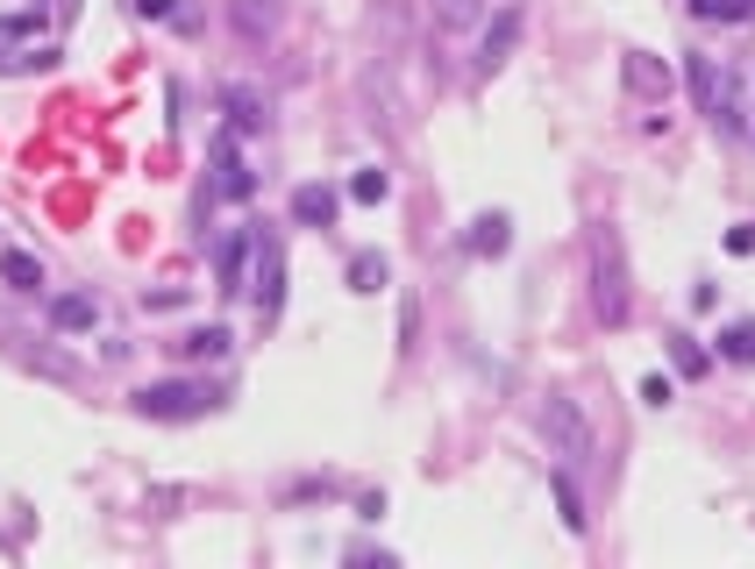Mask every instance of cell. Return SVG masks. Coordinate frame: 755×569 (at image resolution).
I'll return each mask as SVG.
<instances>
[{
	"mask_svg": "<svg viewBox=\"0 0 755 569\" xmlns=\"http://www.w3.org/2000/svg\"><path fill=\"white\" fill-rule=\"evenodd\" d=\"M585 270H591V314L606 328H627L635 320V270H627V242L613 221L585 228Z\"/></svg>",
	"mask_w": 755,
	"mask_h": 569,
	"instance_id": "1",
	"label": "cell"
},
{
	"mask_svg": "<svg viewBox=\"0 0 755 569\" xmlns=\"http://www.w3.org/2000/svg\"><path fill=\"white\" fill-rule=\"evenodd\" d=\"M535 427H542L549 456H556L563 470H591V463H599V435H591V413L571 399V391H549L542 413H535Z\"/></svg>",
	"mask_w": 755,
	"mask_h": 569,
	"instance_id": "2",
	"label": "cell"
},
{
	"mask_svg": "<svg viewBox=\"0 0 755 569\" xmlns=\"http://www.w3.org/2000/svg\"><path fill=\"white\" fill-rule=\"evenodd\" d=\"M136 405L143 420H171V427H179V420H207L214 405H221V391L207 385V377H157V385H136Z\"/></svg>",
	"mask_w": 755,
	"mask_h": 569,
	"instance_id": "3",
	"label": "cell"
},
{
	"mask_svg": "<svg viewBox=\"0 0 755 569\" xmlns=\"http://www.w3.org/2000/svg\"><path fill=\"white\" fill-rule=\"evenodd\" d=\"M250 306H257L264 328L286 306V242H278V228H250Z\"/></svg>",
	"mask_w": 755,
	"mask_h": 569,
	"instance_id": "4",
	"label": "cell"
},
{
	"mask_svg": "<svg viewBox=\"0 0 755 569\" xmlns=\"http://www.w3.org/2000/svg\"><path fill=\"white\" fill-rule=\"evenodd\" d=\"M684 78H692L698 114H706L712 129L734 135V129H741V100H734V78H727V64H720V58H706V50H692V58H684Z\"/></svg>",
	"mask_w": 755,
	"mask_h": 569,
	"instance_id": "5",
	"label": "cell"
},
{
	"mask_svg": "<svg viewBox=\"0 0 755 569\" xmlns=\"http://www.w3.org/2000/svg\"><path fill=\"white\" fill-rule=\"evenodd\" d=\"M207 157H214V179H207V199H250V193H257V171L242 165V150H236V129H214Z\"/></svg>",
	"mask_w": 755,
	"mask_h": 569,
	"instance_id": "6",
	"label": "cell"
},
{
	"mask_svg": "<svg viewBox=\"0 0 755 569\" xmlns=\"http://www.w3.org/2000/svg\"><path fill=\"white\" fill-rule=\"evenodd\" d=\"M214 292H221V300H242V292H250V228L214 235Z\"/></svg>",
	"mask_w": 755,
	"mask_h": 569,
	"instance_id": "7",
	"label": "cell"
},
{
	"mask_svg": "<svg viewBox=\"0 0 755 569\" xmlns=\"http://www.w3.org/2000/svg\"><path fill=\"white\" fill-rule=\"evenodd\" d=\"M620 78H627V93L649 107H670V93H678V72H670L663 58H649V50H627L620 58Z\"/></svg>",
	"mask_w": 755,
	"mask_h": 569,
	"instance_id": "8",
	"label": "cell"
},
{
	"mask_svg": "<svg viewBox=\"0 0 755 569\" xmlns=\"http://www.w3.org/2000/svg\"><path fill=\"white\" fill-rule=\"evenodd\" d=\"M514 50H520V0H506V8L484 22V36H478V72H499Z\"/></svg>",
	"mask_w": 755,
	"mask_h": 569,
	"instance_id": "9",
	"label": "cell"
},
{
	"mask_svg": "<svg viewBox=\"0 0 755 569\" xmlns=\"http://www.w3.org/2000/svg\"><path fill=\"white\" fill-rule=\"evenodd\" d=\"M221 129H236V135H264V121H272V100H264L257 86H221Z\"/></svg>",
	"mask_w": 755,
	"mask_h": 569,
	"instance_id": "10",
	"label": "cell"
},
{
	"mask_svg": "<svg viewBox=\"0 0 755 569\" xmlns=\"http://www.w3.org/2000/svg\"><path fill=\"white\" fill-rule=\"evenodd\" d=\"M335 214H343V193H335V185H321V179L292 185V221L300 228H335Z\"/></svg>",
	"mask_w": 755,
	"mask_h": 569,
	"instance_id": "11",
	"label": "cell"
},
{
	"mask_svg": "<svg viewBox=\"0 0 755 569\" xmlns=\"http://www.w3.org/2000/svg\"><path fill=\"white\" fill-rule=\"evenodd\" d=\"M93 320H100V300H93V292H58V300H50V328L58 335H93Z\"/></svg>",
	"mask_w": 755,
	"mask_h": 569,
	"instance_id": "12",
	"label": "cell"
},
{
	"mask_svg": "<svg viewBox=\"0 0 755 569\" xmlns=\"http://www.w3.org/2000/svg\"><path fill=\"white\" fill-rule=\"evenodd\" d=\"M228 22H236L242 44H272V29H278V0H236V8H228Z\"/></svg>",
	"mask_w": 755,
	"mask_h": 569,
	"instance_id": "13",
	"label": "cell"
},
{
	"mask_svg": "<svg viewBox=\"0 0 755 569\" xmlns=\"http://www.w3.org/2000/svg\"><path fill=\"white\" fill-rule=\"evenodd\" d=\"M549 492H556V512H563V526H571V534H585L591 526V512H585V492H577V470H549Z\"/></svg>",
	"mask_w": 755,
	"mask_h": 569,
	"instance_id": "14",
	"label": "cell"
},
{
	"mask_svg": "<svg viewBox=\"0 0 755 569\" xmlns=\"http://www.w3.org/2000/svg\"><path fill=\"white\" fill-rule=\"evenodd\" d=\"M464 242H470V256H506L514 250V221H506V214H478Z\"/></svg>",
	"mask_w": 755,
	"mask_h": 569,
	"instance_id": "15",
	"label": "cell"
},
{
	"mask_svg": "<svg viewBox=\"0 0 755 569\" xmlns=\"http://www.w3.org/2000/svg\"><path fill=\"white\" fill-rule=\"evenodd\" d=\"M171 349H179L185 363H221L228 349H236V335H228V328H193V335H179Z\"/></svg>",
	"mask_w": 755,
	"mask_h": 569,
	"instance_id": "16",
	"label": "cell"
},
{
	"mask_svg": "<svg viewBox=\"0 0 755 569\" xmlns=\"http://www.w3.org/2000/svg\"><path fill=\"white\" fill-rule=\"evenodd\" d=\"M385 284H393V264H385L378 250H357V256H349V292H363V300H371V292H385Z\"/></svg>",
	"mask_w": 755,
	"mask_h": 569,
	"instance_id": "17",
	"label": "cell"
},
{
	"mask_svg": "<svg viewBox=\"0 0 755 569\" xmlns=\"http://www.w3.org/2000/svg\"><path fill=\"white\" fill-rule=\"evenodd\" d=\"M0 284H8V292H36V284H44L36 250H0Z\"/></svg>",
	"mask_w": 755,
	"mask_h": 569,
	"instance_id": "18",
	"label": "cell"
},
{
	"mask_svg": "<svg viewBox=\"0 0 755 569\" xmlns=\"http://www.w3.org/2000/svg\"><path fill=\"white\" fill-rule=\"evenodd\" d=\"M720 363L755 371V320H727V328H720Z\"/></svg>",
	"mask_w": 755,
	"mask_h": 569,
	"instance_id": "19",
	"label": "cell"
},
{
	"mask_svg": "<svg viewBox=\"0 0 755 569\" xmlns=\"http://www.w3.org/2000/svg\"><path fill=\"white\" fill-rule=\"evenodd\" d=\"M663 342H670V363H678L684 377H706V371H712V356L698 349V335H684V328H678V335H663Z\"/></svg>",
	"mask_w": 755,
	"mask_h": 569,
	"instance_id": "20",
	"label": "cell"
},
{
	"mask_svg": "<svg viewBox=\"0 0 755 569\" xmlns=\"http://www.w3.org/2000/svg\"><path fill=\"white\" fill-rule=\"evenodd\" d=\"M428 15H435V29H478V0H428Z\"/></svg>",
	"mask_w": 755,
	"mask_h": 569,
	"instance_id": "21",
	"label": "cell"
},
{
	"mask_svg": "<svg viewBox=\"0 0 755 569\" xmlns=\"http://www.w3.org/2000/svg\"><path fill=\"white\" fill-rule=\"evenodd\" d=\"M385 193H393V171H357V179H349V199H357V207H378V199H385Z\"/></svg>",
	"mask_w": 755,
	"mask_h": 569,
	"instance_id": "22",
	"label": "cell"
},
{
	"mask_svg": "<svg viewBox=\"0 0 755 569\" xmlns=\"http://www.w3.org/2000/svg\"><path fill=\"white\" fill-rule=\"evenodd\" d=\"M692 15L698 22H748L755 8H748V0H692Z\"/></svg>",
	"mask_w": 755,
	"mask_h": 569,
	"instance_id": "23",
	"label": "cell"
},
{
	"mask_svg": "<svg viewBox=\"0 0 755 569\" xmlns=\"http://www.w3.org/2000/svg\"><path fill=\"white\" fill-rule=\"evenodd\" d=\"M29 363L50 371V377H72V356H58V349H29Z\"/></svg>",
	"mask_w": 755,
	"mask_h": 569,
	"instance_id": "24",
	"label": "cell"
},
{
	"mask_svg": "<svg viewBox=\"0 0 755 569\" xmlns=\"http://www.w3.org/2000/svg\"><path fill=\"white\" fill-rule=\"evenodd\" d=\"M642 399H649V405H670V399H678V385L656 371V377H642Z\"/></svg>",
	"mask_w": 755,
	"mask_h": 569,
	"instance_id": "25",
	"label": "cell"
},
{
	"mask_svg": "<svg viewBox=\"0 0 755 569\" xmlns=\"http://www.w3.org/2000/svg\"><path fill=\"white\" fill-rule=\"evenodd\" d=\"M414 335H421V306H399V349H414Z\"/></svg>",
	"mask_w": 755,
	"mask_h": 569,
	"instance_id": "26",
	"label": "cell"
},
{
	"mask_svg": "<svg viewBox=\"0 0 755 569\" xmlns=\"http://www.w3.org/2000/svg\"><path fill=\"white\" fill-rule=\"evenodd\" d=\"M179 300H185L179 284H165V292H143V306H151V314H171V306H179Z\"/></svg>",
	"mask_w": 755,
	"mask_h": 569,
	"instance_id": "27",
	"label": "cell"
},
{
	"mask_svg": "<svg viewBox=\"0 0 755 569\" xmlns=\"http://www.w3.org/2000/svg\"><path fill=\"white\" fill-rule=\"evenodd\" d=\"M727 250H734V256H755V228H748V221L727 228Z\"/></svg>",
	"mask_w": 755,
	"mask_h": 569,
	"instance_id": "28",
	"label": "cell"
},
{
	"mask_svg": "<svg viewBox=\"0 0 755 569\" xmlns=\"http://www.w3.org/2000/svg\"><path fill=\"white\" fill-rule=\"evenodd\" d=\"M136 15L143 22H171V0H136Z\"/></svg>",
	"mask_w": 755,
	"mask_h": 569,
	"instance_id": "29",
	"label": "cell"
},
{
	"mask_svg": "<svg viewBox=\"0 0 755 569\" xmlns=\"http://www.w3.org/2000/svg\"><path fill=\"white\" fill-rule=\"evenodd\" d=\"M748 8H755V0H748Z\"/></svg>",
	"mask_w": 755,
	"mask_h": 569,
	"instance_id": "30",
	"label": "cell"
}]
</instances>
